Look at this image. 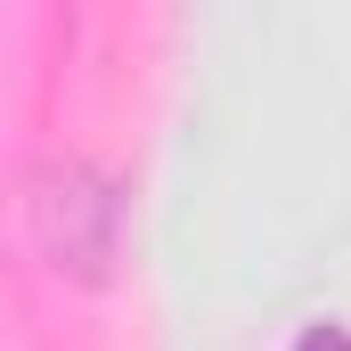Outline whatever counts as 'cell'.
<instances>
[{
	"label": "cell",
	"mask_w": 351,
	"mask_h": 351,
	"mask_svg": "<svg viewBox=\"0 0 351 351\" xmlns=\"http://www.w3.org/2000/svg\"><path fill=\"white\" fill-rule=\"evenodd\" d=\"M294 351H351V327H343V319H311Z\"/></svg>",
	"instance_id": "7a4b0ae2"
},
{
	"label": "cell",
	"mask_w": 351,
	"mask_h": 351,
	"mask_svg": "<svg viewBox=\"0 0 351 351\" xmlns=\"http://www.w3.org/2000/svg\"><path fill=\"white\" fill-rule=\"evenodd\" d=\"M25 237L58 286H106L123 254V188L90 156L49 147L25 180Z\"/></svg>",
	"instance_id": "6da1fadb"
}]
</instances>
